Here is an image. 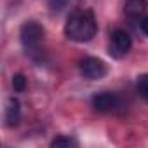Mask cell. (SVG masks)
<instances>
[{
  "label": "cell",
  "mask_w": 148,
  "mask_h": 148,
  "mask_svg": "<svg viewBox=\"0 0 148 148\" xmlns=\"http://www.w3.org/2000/svg\"><path fill=\"white\" fill-rule=\"evenodd\" d=\"M98 32L96 16L91 9H80L71 12L64 25V35L73 42H89Z\"/></svg>",
  "instance_id": "obj_1"
},
{
  "label": "cell",
  "mask_w": 148,
  "mask_h": 148,
  "mask_svg": "<svg viewBox=\"0 0 148 148\" xmlns=\"http://www.w3.org/2000/svg\"><path fill=\"white\" fill-rule=\"evenodd\" d=\"M44 35H45V30L40 23L37 21H26L21 30H19V37H21V44L26 51L33 52L38 49L40 42L44 40Z\"/></svg>",
  "instance_id": "obj_2"
},
{
  "label": "cell",
  "mask_w": 148,
  "mask_h": 148,
  "mask_svg": "<svg viewBox=\"0 0 148 148\" xmlns=\"http://www.w3.org/2000/svg\"><path fill=\"white\" fill-rule=\"evenodd\" d=\"M80 68V73L87 79V80H99L103 79L106 73H108V66L103 59L99 58H92V56H87L80 61L79 64Z\"/></svg>",
  "instance_id": "obj_3"
},
{
  "label": "cell",
  "mask_w": 148,
  "mask_h": 148,
  "mask_svg": "<svg viewBox=\"0 0 148 148\" xmlns=\"http://www.w3.org/2000/svg\"><path fill=\"white\" fill-rule=\"evenodd\" d=\"M131 47H132V38L125 30L117 28L112 32V40H110V47H108L110 56L122 58L131 51Z\"/></svg>",
  "instance_id": "obj_4"
},
{
  "label": "cell",
  "mask_w": 148,
  "mask_h": 148,
  "mask_svg": "<svg viewBox=\"0 0 148 148\" xmlns=\"http://www.w3.org/2000/svg\"><path fill=\"white\" fill-rule=\"evenodd\" d=\"M92 106L99 113H108L120 106V98L115 92H101L92 98Z\"/></svg>",
  "instance_id": "obj_5"
},
{
  "label": "cell",
  "mask_w": 148,
  "mask_h": 148,
  "mask_svg": "<svg viewBox=\"0 0 148 148\" xmlns=\"http://www.w3.org/2000/svg\"><path fill=\"white\" fill-rule=\"evenodd\" d=\"M21 117V103L16 98H9L7 106H5V125L7 127H14L19 122Z\"/></svg>",
  "instance_id": "obj_6"
},
{
  "label": "cell",
  "mask_w": 148,
  "mask_h": 148,
  "mask_svg": "<svg viewBox=\"0 0 148 148\" xmlns=\"http://www.w3.org/2000/svg\"><path fill=\"white\" fill-rule=\"evenodd\" d=\"M148 2L146 0H125L124 4V12L129 18H139L146 12Z\"/></svg>",
  "instance_id": "obj_7"
},
{
  "label": "cell",
  "mask_w": 148,
  "mask_h": 148,
  "mask_svg": "<svg viewBox=\"0 0 148 148\" xmlns=\"http://www.w3.org/2000/svg\"><path fill=\"white\" fill-rule=\"evenodd\" d=\"M52 148H70V146H77V141L70 138V136H56L51 141Z\"/></svg>",
  "instance_id": "obj_8"
},
{
  "label": "cell",
  "mask_w": 148,
  "mask_h": 148,
  "mask_svg": "<svg viewBox=\"0 0 148 148\" xmlns=\"http://www.w3.org/2000/svg\"><path fill=\"white\" fill-rule=\"evenodd\" d=\"M136 89H138V92L148 101V73H145V75H139V77H138Z\"/></svg>",
  "instance_id": "obj_9"
},
{
  "label": "cell",
  "mask_w": 148,
  "mask_h": 148,
  "mask_svg": "<svg viewBox=\"0 0 148 148\" xmlns=\"http://www.w3.org/2000/svg\"><path fill=\"white\" fill-rule=\"evenodd\" d=\"M12 87L16 92H23L26 89V79L23 73H16V75L12 77Z\"/></svg>",
  "instance_id": "obj_10"
},
{
  "label": "cell",
  "mask_w": 148,
  "mask_h": 148,
  "mask_svg": "<svg viewBox=\"0 0 148 148\" xmlns=\"http://www.w3.org/2000/svg\"><path fill=\"white\" fill-rule=\"evenodd\" d=\"M70 4V0H47V5L52 12H61L68 7Z\"/></svg>",
  "instance_id": "obj_11"
},
{
  "label": "cell",
  "mask_w": 148,
  "mask_h": 148,
  "mask_svg": "<svg viewBox=\"0 0 148 148\" xmlns=\"http://www.w3.org/2000/svg\"><path fill=\"white\" fill-rule=\"evenodd\" d=\"M141 30H143V33L148 37V16L143 18V21H141Z\"/></svg>",
  "instance_id": "obj_12"
}]
</instances>
